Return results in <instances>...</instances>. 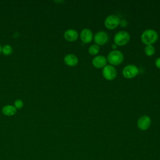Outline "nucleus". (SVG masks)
<instances>
[{
  "mask_svg": "<svg viewBox=\"0 0 160 160\" xmlns=\"http://www.w3.org/2000/svg\"><path fill=\"white\" fill-rule=\"evenodd\" d=\"M99 50H100L99 46L95 44H92L89 47L88 52L91 55L94 56V55H96L99 52Z\"/></svg>",
  "mask_w": 160,
  "mask_h": 160,
  "instance_id": "14",
  "label": "nucleus"
},
{
  "mask_svg": "<svg viewBox=\"0 0 160 160\" xmlns=\"http://www.w3.org/2000/svg\"><path fill=\"white\" fill-rule=\"evenodd\" d=\"M2 52L6 54V55H8L11 52H12V48L11 46L7 44V45H5L2 47Z\"/></svg>",
  "mask_w": 160,
  "mask_h": 160,
  "instance_id": "16",
  "label": "nucleus"
},
{
  "mask_svg": "<svg viewBox=\"0 0 160 160\" xmlns=\"http://www.w3.org/2000/svg\"><path fill=\"white\" fill-rule=\"evenodd\" d=\"M144 52L148 56H151L155 53V48L152 45H147L144 48Z\"/></svg>",
  "mask_w": 160,
  "mask_h": 160,
  "instance_id": "15",
  "label": "nucleus"
},
{
  "mask_svg": "<svg viewBox=\"0 0 160 160\" xmlns=\"http://www.w3.org/2000/svg\"><path fill=\"white\" fill-rule=\"evenodd\" d=\"M107 61L112 66H118L121 64L124 60L123 54L118 50H112L108 55Z\"/></svg>",
  "mask_w": 160,
  "mask_h": 160,
  "instance_id": "2",
  "label": "nucleus"
},
{
  "mask_svg": "<svg viewBox=\"0 0 160 160\" xmlns=\"http://www.w3.org/2000/svg\"><path fill=\"white\" fill-rule=\"evenodd\" d=\"M120 18L115 14H110L104 20V25L109 29H114L116 28L120 23Z\"/></svg>",
  "mask_w": 160,
  "mask_h": 160,
  "instance_id": "4",
  "label": "nucleus"
},
{
  "mask_svg": "<svg viewBox=\"0 0 160 160\" xmlns=\"http://www.w3.org/2000/svg\"><path fill=\"white\" fill-rule=\"evenodd\" d=\"M130 40L129 34L125 31H118L114 37V44L118 46L126 45Z\"/></svg>",
  "mask_w": 160,
  "mask_h": 160,
  "instance_id": "3",
  "label": "nucleus"
},
{
  "mask_svg": "<svg viewBox=\"0 0 160 160\" xmlns=\"http://www.w3.org/2000/svg\"><path fill=\"white\" fill-rule=\"evenodd\" d=\"M64 61L69 66H75L78 63V58L73 54H68L64 56Z\"/></svg>",
  "mask_w": 160,
  "mask_h": 160,
  "instance_id": "12",
  "label": "nucleus"
},
{
  "mask_svg": "<svg viewBox=\"0 0 160 160\" xmlns=\"http://www.w3.org/2000/svg\"><path fill=\"white\" fill-rule=\"evenodd\" d=\"M107 59L101 55L96 56L94 57L92 61V65L98 69L103 68L104 66L107 65Z\"/></svg>",
  "mask_w": 160,
  "mask_h": 160,
  "instance_id": "10",
  "label": "nucleus"
},
{
  "mask_svg": "<svg viewBox=\"0 0 160 160\" xmlns=\"http://www.w3.org/2000/svg\"><path fill=\"white\" fill-rule=\"evenodd\" d=\"M2 111L3 114H4L5 115L12 116L16 112V108H15V106L11 105H7L3 107Z\"/></svg>",
  "mask_w": 160,
  "mask_h": 160,
  "instance_id": "13",
  "label": "nucleus"
},
{
  "mask_svg": "<svg viewBox=\"0 0 160 160\" xmlns=\"http://www.w3.org/2000/svg\"><path fill=\"white\" fill-rule=\"evenodd\" d=\"M119 24L121 25V27L124 28V27L127 26V25H128V22H127V21H126V19H122V20L120 21Z\"/></svg>",
  "mask_w": 160,
  "mask_h": 160,
  "instance_id": "18",
  "label": "nucleus"
},
{
  "mask_svg": "<svg viewBox=\"0 0 160 160\" xmlns=\"http://www.w3.org/2000/svg\"><path fill=\"white\" fill-rule=\"evenodd\" d=\"M14 105H15V108H18V109L21 108L23 106V102L21 99H17L14 102Z\"/></svg>",
  "mask_w": 160,
  "mask_h": 160,
  "instance_id": "17",
  "label": "nucleus"
},
{
  "mask_svg": "<svg viewBox=\"0 0 160 160\" xmlns=\"http://www.w3.org/2000/svg\"><path fill=\"white\" fill-rule=\"evenodd\" d=\"M93 38L96 44L98 46L104 45L109 39L108 34L106 32L102 31H100L96 32Z\"/></svg>",
  "mask_w": 160,
  "mask_h": 160,
  "instance_id": "7",
  "label": "nucleus"
},
{
  "mask_svg": "<svg viewBox=\"0 0 160 160\" xmlns=\"http://www.w3.org/2000/svg\"><path fill=\"white\" fill-rule=\"evenodd\" d=\"M122 73L124 78L131 79L139 74V69L134 64H128L123 68Z\"/></svg>",
  "mask_w": 160,
  "mask_h": 160,
  "instance_id": "5",
  "label": "nucleus"
},
{
  "mask_svg": "<svg viewBox=\"0 0 160 160\" xmlns=\"http://www.w3.org/2000/svg\"><path fill=\"white\" fill-rule=\"evenodd\" d=\"M79 34L78 32L73 29H69L66 30L64 33V38L70 42L75 41L78 38Z\"/></svg>",
  "mask_w": 160,
  "mask_h": 160,
  "instance_id": "11",
  "label": "nucleus"
},
{
  "mask_svg": "<svg viewBox=\"0 0 160 160\" xmlns=\"http://www.w3.org/2000/svg\"><path fill=\"white\" fill-rule=\"evenodd\" d=\"M2 51V48H1V44H0V52Z\"/></svg>",
  "mask_w": 160,
  "mask_h": 160,
  "instance_id": "21",
  "label": "nucleus"
},
{
  "mask_svg": "<svg viewBox=\"0 0 160 160\" xmlns=\"http://www.w3.org/2000/svg\"><path fill=\"white\" fill-rule=\"evenodd\" d=\"M80 38L82 42L85 44L91 42L93 38V34L91 29L88 28L83 29L80 33Z\"/></svg>",
  "mask_w": 160,
  "mask_h": 160,
  "instance_id": "9",
  "label": "nucleus"
},
{
  "mask_svg": "<svg viewBox=\"0 0 160 160\" xmlns=\"http://www.w3.org/2000/svg\"><path fill=\"white\" fill-rule=\"evenodd\" d=\"M151 124V118L146 115L140 117L137 122V126L138 128L141 130L145 131L147 130Z\"/></svg>",
  "mask_w": 160,
  "mask_h": 160,
  "instance_id": "8",
  "label": "nucleus"
},
{
  "mask_svg": "<svg viewBox=\"0 0 160 160\" xmlns=\"http://www.w3.org/2000/svg\"><path fill=\"white\" fill-rule=\"evenodd\" d=\"M155 65H156V66L158 68L160 69V57L158 58H157V59H156Z\"/></svg>",
  "mask_w": 160,
  "mask_h": 160,
  "instance_id": "19",
  "label": "nucleus"
},
{
  "mask_svg": "<svg viewBox=\"0 0 160 160\" xmlns=\"http://www.w3.org/2000/svg\"><path fill=\"white\" fill-rule=\"evenodd\" d=\"M102 72L103 77L108 81L114 80L117 76V71L116 68L114 66L110 64L104 66L102 69Z\"/></svg>",
  "mask_w": 160,
  "mask_h": 160,
  "instance_id": "6",
  "label": "nucleus"
},
{
  "mask_svg": "<svg viewBox=\"0 0 160 160\" xmlns=\"http://www.w3.org/2000/svg\"><path fill=\"white\" fill-rule=\"evenodd\" d=\"M111 48H112L114 50H116V48H117V46H116L115 44H112Z\"/></svg>",
  "mask_w": 160,
  "mask_h": 160,
  "instance_id": "20",
  "label": "nucleus"
},
{
  "mask_svg": "<svg viewBox=\"0 0 160 160\" xmlns=\"http://www.w3.org/2000/svg\"><path fill=\"white\" fill-rule=\"evenodd\" d=\"M158 39V32L152 29H148L144 30L141 36V41L147 45H152L157 41Z\"/></svg>",
  "mask_w": 160,
  "mask_h": 160,
  "instance_id": "1",
  "label": "nucleus"
}]
</instances>
